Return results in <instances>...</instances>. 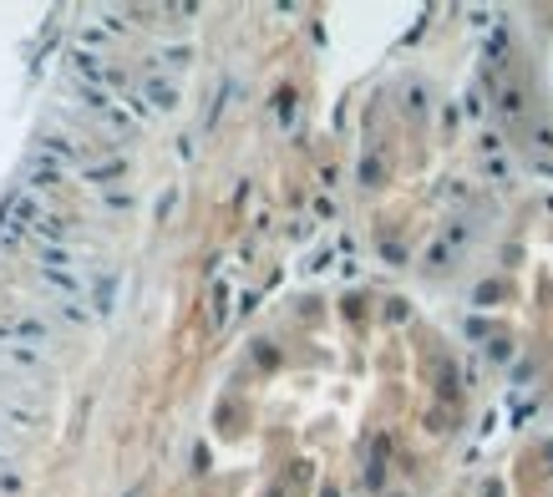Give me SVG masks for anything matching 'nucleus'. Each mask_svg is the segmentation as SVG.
<instances>
[{
	"mask_svg": "<svg viewBox=\"0 0 553 497\" xmlns=\"http://www.w3.org/2000/svg\"><path fill=\"white\" fill-rule=\"evenodd\" d=\"M0 345H26V350H51L56 335L41 315L21 310V305H0Z\"/></svg>",
	"mask_w": 553,
	"mask_h": 497,
	"instance_id": "obj_1",
	"label": "nucleus"
},
{
	"mask_svg": "<svg viewBox=\"0 0 553 497\" xmlns=\"http://www.w3.org/2000/svg\"><path fill=\"white\" fill-rule=\"evenodd\" d=\"M148 97H153V107H178V92H173V87H163V82H153V87H148Z\"/></svg>",
	"mask_w": 553,
	"mask_h": 497,
	"instance_id": "obj_2",
	"label": "nucleus"
}]
</instances>
